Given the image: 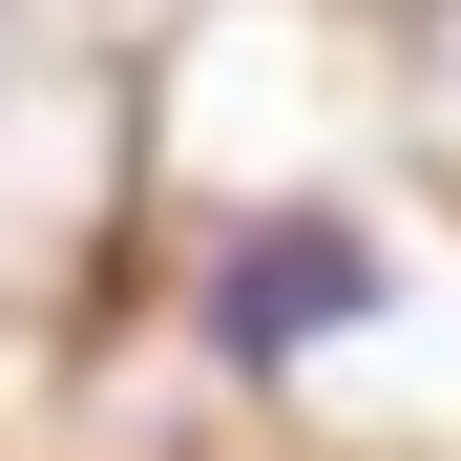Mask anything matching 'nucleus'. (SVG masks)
I'll return each mask as SVG.
<instances>
[{
  "label": "nucleus",
  "instance_id": "f257e3e1",
  "mask_svg": "<svg viewBox=\"0 0 461 461\" xmlns=\"http://www.w3.org/2000/svg\"><path fill=\"white\" fill-rule=\"evenodd\" d=\"M377 294H399V273H377V230H336V210H252V230L210 252V336H230V357H315V336L377 315Z\"/></svg>",
  "mask_w": 461,
  "mask_h": 461
}]
</instances>
